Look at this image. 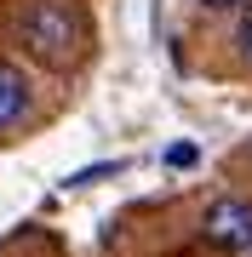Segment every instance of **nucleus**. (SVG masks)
Returning a JSON list of instances; mask_svg holds the SVG:
<instances>
[{"label": "nucleus", "instance_id": "f03ea898", "mask_svg": "<svg viewBox=\"0 0 252 257\" xmlns=\"http://www.w3.org/2000/svg\"><path fill=\"white\" fill-rule=\"evenodd\" d=\"M201 240L218 251H252V200H235V194L212 200L201 211Z\"/></svg>", "mask_w": 252, "mask_h": 257}, {"label": "nucleus", "instance_id": "20e7f679", "mask_svg": "<svg viewBox=\"0 0 252 257\" xmlns=\"http://www.w3.org/2000/svg\"><path fill=\"white\" fill-rule=\"evenodd\" d=\"M235 52H241V63H252V6L241 12V23H235Z\"/></svg>", "mask_w": 252, "mask_h": 257}, {"label": "nucleus", "instance_id": "39448f33", "mask_svg": "<svg viewBox=\"0 0 252 257\" xmlns=\"http://www.w3.org/2000/svg\"><path fill=\"white\" fill-rule=\"evenodd\" d=\"M201 6L206 12H229V6H241V0H201ZM246 6H252V0H246Z\"/></svg>", "mask_w": 252, "mask_h": 257}, {"label": "nucleus", "instance_id": "f257e3e1", "mask_svg": "<svg viewBox=\"0 0 252 257\" xmlns=\"http://www.w3.org/2000/svg\"><path fill=\"white\" fill-rule=\"evenodd\" d=\"M18 40L29 57H40L46 69H69L86 40V18L75 0H29L18 12Z\"/></svg>", "mask_w": 252, "mask_h": 257}, {"label": "nucleus", "instance_id": "7ed1b4c3", "mask_svg": "<svg viewBox=\"0 0 252 257\" xmlns=\"http://www.w3.org/2000/svg\"><path fill=\"white\" fill-rule=\"evenodd\" d=\"M29 103H35V92H29V74H23V69H12V63H0V132L23 126Z\"/></svg>", "mask_w": 252, "mask_h": 257}]
</instances>
